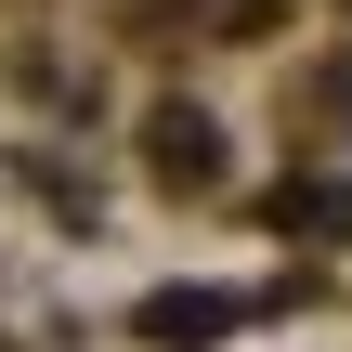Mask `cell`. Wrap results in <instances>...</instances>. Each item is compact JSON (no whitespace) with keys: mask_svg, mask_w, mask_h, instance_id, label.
Returning a JSON list of instances; mask_svg holds the SVG:
<instances>
[{"mask_svg":"<svg viewBox=\"0 0 352 352\" xmlns=\"http://www.w3.org/2000/svg\"><path fill=\"white\" fill-rule=\"evenodd\" d=\"M222 327H235L222 287H157V300H144V340H222Z\"/></svg>","mask_w":352,"mask_h":352,"instance_id":"2","label":"cell"},{"mask_svg":"<svg viewBox=\"0 0 352 352\" xmlns=\"http://www.w3.org/2000/svg\"><path fill=\"white\" fill-rule=\"evenodd\" d=\"M274 222H287V235H340L352 196H340V183H287V196H274Z\"/></svg>","mask_w":352,"mask_h":352,"instance_id":"3","label":"cell"},{"mask_svg":"<svg viewBox=\"0 0 352 352\" xmlns=\"http://www.w3.org/2000/svg\"><path fill=\"white\" fill-rule=\"evenodd\" d=\"M144 144H157V183H222V131H209L196 104H157Z\"/></svg>","mask_w":352,"mask_h":352,"instance_id":"1","label":"cell"}]
</instances>
